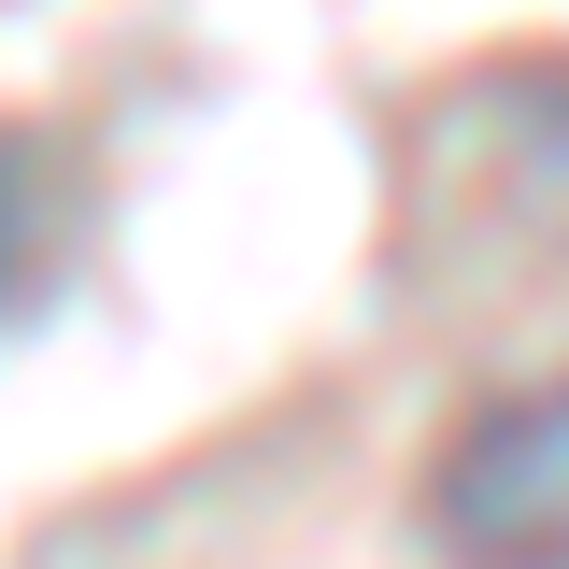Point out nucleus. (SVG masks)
Returning a JSON list of instances; mask_svg holds the SVG:
<instances>
[{
	"label": "nucleus",
	"mask_w": 569,
	"mask_h": 569,
	"mask_svg": "<svg viewBox=\"0 0 569 569\" xmlns=\"http://www.w3.org/2000/svg\"><path fill=\"white\" fill-rule=\"evenodd\" d=\"M427 556L441 569H569V370L512 385L427 456Z\"/></svg>",
	"instance_id": "obj_1"
},
{
	"label": "nucleus",
	"mask_w": 569,
	"mask_h": 569,
	"mask_svg": "<svg viewBox=\"0 0 569 569\" xmlns=\"http://www.w3.org/2000/svg\"><path fill=\"white\" fill-rule=\"evenodd\" d=\"M43 228H58V186H43V142L0 129V313L43 284Z\"/></svg>",
	"instance_id": "obj_2"
}]
</instances>
